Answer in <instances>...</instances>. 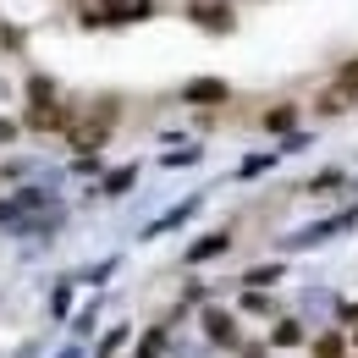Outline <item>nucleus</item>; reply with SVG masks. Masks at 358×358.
Masks as SVG:
<instances>
[{
    "label": "nucleus",
    "instance_id": "obj_1",
    "mask_svg": "<svg viewBox=\"0 0 358 358\" xmlns=\"http://www.w3.org/2000/svg\"><path fill=\"white\" fill-rule=\"evenodd\" d=\"M110 122H116V110H99L89 122H72V149H99L110 138Z\"/></svg>",
    "mask_w": 358,
    "mask_h": 358
},
{
    "label": "nucleus",
    "instance_id": "obj_2",
    "mask_svg": "<svg viewBox=\"0 0 358 358\" xmlns=\"http://www.w3.org/2000/svg\"><path fill=\"white\" fill-rule=\"evenodd\" d=\"M28 127H39V133H50V127H72V110L39 105V110H28Z\"/></svg>",
    "mask_w": 358,
    "mask_h": 358
},
{
    "label": "nucleus",
    "instance_id": "obj_3",
    "mask_svg": "<svg viewBox=\"0 0 358 358\" xmlns=\"http://www.w3.org/2000/svg\"><path fill=\"white\" fill-rule=\"evenodd\" d=\"M314 358H342V336H320V342H314Z\"/></svg>",
    "mask_w": 358,
    "mask_h": 358
},
{
    "label": "nucleus",
    "instance_id": "obj_4",
    "mask_svg": "<svg viewBox=\"0 0 358 358\" xmlns=\"http://www.w3.org/2000/svg\"><path fill=\"white\" fill-rule=\"evenodd\" d=\"M187 99H226V89H221V83H193Z\"/></svg>",
    "mask_w": 358,
    "mask_h": 358
},
{
    "label": "nucleus",
    "instance_id": "obj_5",
    "mask_svg": "<svg viewBox=\"0 0 358 358\" xmlns=\"http://www.w3.org/2000/svg\"><path fill=\"white\" fill-rule=\"evenodd\" d=\"M348 99H353L348 89H331L325 99H320V110H348Z\"/></svg>",
    "mask_w": 358,
    "mask_h": 358
},
{
    "label": "nucleus",
    "instance_id": "obj_6",
    "mask_svg": "<svg viewBox=\"0 0 358 358\" xmlns=\"http://www.w3.org/2000/svg\"><path fill=\"white\" fill-rule=\"evenodd\" d=\"M298 336H303V331H298V325H275V342H281V348H292V342H298Z\"/></svg>",
    "mask_w": 358,
    "mask_h": 358
},
{
    "label": "nucleus",
    "instance_id": "obj_7",
    "mask_svg": "<svg viewBox=\"0 0 358 358\" xmlns=\"http://www.w3.org/2000/svg\"><path fill=\"white\" fill-rule=\"evenodd\" d=\"M342 89H348V94L358 89V61H353V66H348V72H342Z\"/></svg>",
    "mask_w": 358,
    "mask_h": 358
},
{
    "label": "nucleus",
    "instance_id": "obj_8",
    "mask_svg": "<svg viewBox=\"0 0 358 358\" xmlns=\"http://www.w3.org/2000/svg\"><path fill=\"white\" fill-rule=\"evenodd\" d=\"M11 138H17V127H11V122H0V143H11Z\"/></svg>",
    "mask_w": 358,
    "mask_h": 358
}]
</instances>
